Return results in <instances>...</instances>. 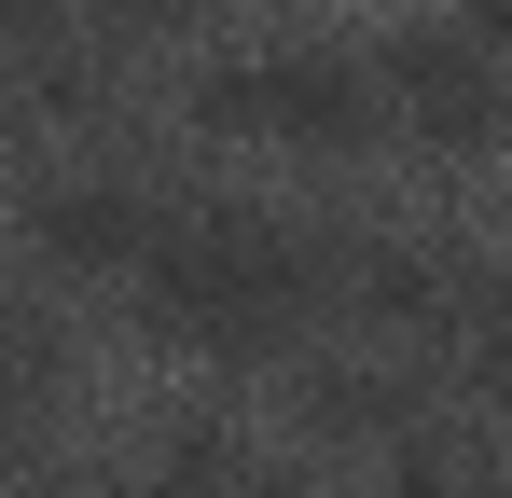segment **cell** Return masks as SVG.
<instances>
[{"instance_id": "obj_4", "label": "cell", "mask_w": 512, "mask_h": 498, "mask_svg": "<svg viewBox=\"0 0 512 498\" xmlns=\"http://www.w3.org/2000/svg\"><path fill=\"white\" fill-rule=\"evenodd\" d=\"M28 249H42V263H70V277H153L167 222L139 208V180L70 166V180H42V194H28Z\"/></svg>"}, {"instance_id": "obj_8", "label": "cell", "mask_w": 512, "mask_h": 498, "mask_svg": "<svg viewBox=\"0 0 512 498\" xmlns=\"http://www.w3.org/2000/svg\"><path fill=\"white\" fill-rule=\"evenodd\" d=\"M471 42H485V56L512 70V0H471Z\"/></svg>"}, {"instance_id": "obj_7", "label": "cell", "mask_w": 512, "mask_h": 498, "mask_svg": "<svg viewBox=\"0 0 512 498\" xmlns=\"http://www.w3.org/2000/svg\"><path fill=\"white\" fill-rule=\"evenodd\" d=\"M56 14H70V0H0V42H42Z\"/></svg>"}, {"instance_id": "obj_2", "label": "cell", "mask_w": 512, "mask_h": 498, "mask_svg": "<svg viewBox=\"0 0 512 498\" xmlns=\"http://www.w3.org/2000/svg\"><path fill=\"white\" fill-rule=\"evenodd\" d=\"M194 111L236 125V139H277V153H360V139L388 125V83L360 70V56H333V42H263V56H236Z\"/></svg>"}, {"instance_id": "obj_5", "label": "cell", "mask_w": 512, "mask_h": 498, "mask_svg": "<svg viewBox=\"0 0 512 498\" xmlns=\"http://www.w3.org/2000/svg\"><path fill=\"white\" fill-rule=\"evenodd\" d=\"M471 374H485V402L512 415V277H485V291H471Z\"/></svg>"}, {"instance_id": "obj_1", "label": "cell", "mask_w": 512, "mask_h": 498, "mask_svg": "<svg viewBox=\"0 0 512 498\" xmlns=\"http://www.w3.org/2000/svg\"><path fill=\"white\" fill-rule=\"evenodd\" d=\"M153 319L180 346H208V360H263V346H291V319L319 305V249L291 236V222H263V208H208V222H180L153 249Z\"/></svg>"}, {"instance_id": "obj_6", "label": "cell", "mask_w": 512, "mask_h": 498, "mask_svg": "<svg viewBox=\"0 0 512 498\" xmlns=\"http://www.w3.org/2000/svg\"><path fill=\"white\" fill-rule=\"evenodd\" d=\"M70 14H97V28H180L194 0H70Z\"/></svg>"}, {"instance_id": "obj_3", "label": "cell", "mask_w": 512, "mask_h": 498, "mask_svg": "<svg viewBox=\"0 0 512 498\" xmlns=\"http://www.w3.org/2000/svg\"><path fill=\"white\" fill-rule=\"evenodd\" d=\"M374 83H388V111L416 125L429 153H485L512 125V97H499V56L471 42V28H402L388 56H374Z\"/></svg>"}, {"instance_id": "obj_9", "label": "cell", "mask_w": 512, "mask_h": 498, "mask_svg": "<svg viewBox=\"0 0 512 498\" xmlns=\"http://www.w3.org/2000/svg\"><path fill=\"white\" fill-rule=\"evenodd\" d=\"M0 457H14V402H0Z\"/></svg>"}]
</instances>
